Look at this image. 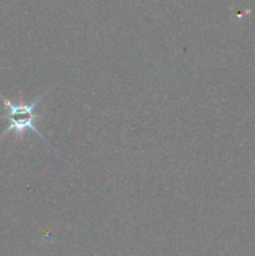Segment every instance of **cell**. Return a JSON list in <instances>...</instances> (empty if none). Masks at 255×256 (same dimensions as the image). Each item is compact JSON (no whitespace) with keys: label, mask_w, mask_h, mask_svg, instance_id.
Wrapping results in <instances>:
<instances>
[{"label":"cell","mask_w":255,"mask_h":256,"mask_svg":"<svg viewBox=\"0 0 255 256\" xmlns=\"http://www.w3.org/2000/svg\"><path fill=\"white\" fill-rule=\"evenodd\" d=\"M46 94H48V92H45L42 96L38 98L34 102H32V104H29V105L28 104H12V102H9L6 98H4L2 95H0V99H2V102H4L5 110H6V114L0 115V118H2V119L9 120V126L5 129V132H2V136H0V139H2L4 136H6V135L10 134V132H15L18 136L22 138L24 136L25 132H26L28 130H30V132H35V134L39 135L42 140H45L42 132H40L39 130L36 129V126H35V122L42 118V115L35 114V110H36L38 105L42 102V98H44Z\"/></svg>","instance_id":"cell-1"}]
</instances>
